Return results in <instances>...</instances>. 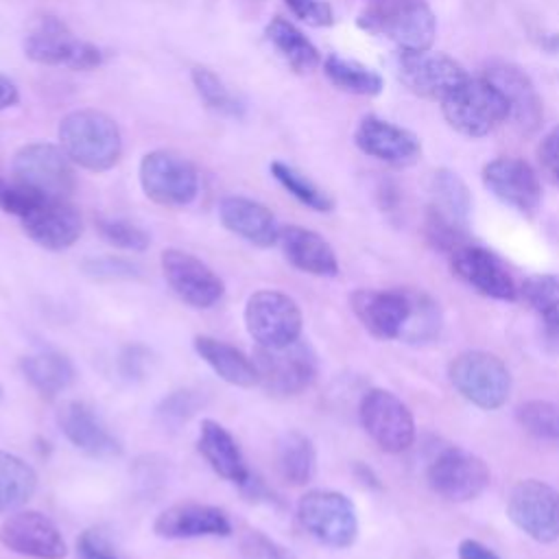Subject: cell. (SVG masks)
Segmentation results:
<instances>
[{
  "label": "cell",
  "instance_id": "cell-53",
  "mask_svg": "<svg viewBox=\"0 0 559 559\" xmlns=\"http://www.w3.org/2000/svg\"><path fill=\"white\" fill-rule=\"evenodd\" d=\"M380 192H382V194H380L382 199H389V197H391V194H384V190H380ZM395 199H397V194H393L391 201H382V207H393V205H395Z\"/></svg>",
  "mask_w": 559,
  "mask_h": 559
},
{
  "label": "cell",
  "instance_id": "cell-35",
  "mask_svg": "<svg viewBox=\"0 0 559 559\" xmlns=\"http://www.w3.org/2000/svg\"><path fill=\"white\" fill-rule=\"evenodd\" d=\"M271 175L288 194H293L306 207H310L314 212H332L334 199L325 190H321L312 179H308L304 173H299L297 168H293L284 162H271Z\"/></svg>",
  "mask_w": 559,
  "mask_h": 559
},
{
  "label": "cell",
  "instance_id": "cell-4",
  "mask_svg": "<svg viewBox=\"0 0 559 559\" xmlns=\"http://www.w3.org/2000/svg\"><path fill=\"white\" fill-rule=\"evenodd\" d=\"M253 362L258 369V384L277 397L304 393L319 373L317 354L301 336L284 347H258Z\"/></svg>",
  "mask_w": 559,
  "mask_h": 559
},
{
  "label": "cell",
  "instance_id": "cell-13",
  "mask_svg": "<svg viewBox=\"0 0 559 559\" xmlns=\"http://www.w3.org/2000/svg\"><path fill=\"white\" fill-rule=\"evenodd\" d=\"M397 76L413 94L430 100H443L469 74L456 59L428 48L400 50Z\"/></svg>",
  "mask_w": 559,
  "mask_h": 559
},
{
  "label": "cell",
  "instance_id": "cell-51",
  "mask_svg": "<svg viewBox=\"0 0 559 559\" xmlns=\"http://www.w3.org/2000/svg\"><path fill=\"white\" fill-rule=\"evenodd\" d=\"M17 100H20L17 85L9 76L0 74V111L17 105Z\"/></svg>",
  "mask_w": 559,
  "mask_h": 559
},
{
  "label": "cell",
  "instance_id": "cell-16",
  "mask_svg": "<svg viewBox=\"0 0 559 559\" xmlns=\"http://www.w3.org/2000/svg\"><path fill=\"white\" fill-rule=\"evenodd\" d=\"M485 188L504 205L533 216L542 203V181L535 168L520 157H496L483 166Z\"/></svg>",
  "mask_w": 559,
  "mask_h": 559
},
{
  "label": "cell",
  "instance_id": "cell-20",
  "mask_svg": "<svg viewBox=\"0 0 559 559\" xmlns=\"http://www.w3.org/2000/svg\"><path fill=\"white\" fill-rule=\"evenodd\" d=\"M20 223L24 234L48 251L70 249L83 234V218L68 199H44Z\"/></svg>",
  "mask_w": 559,
  "mask_h": 559
},
{
  "label": "cell",
  "instance_id": "cell-18",
  "mask_svg": "<svg viewBox=\"0 0 559 559\" xmlns=\"http://www.w3.org/2000/svg\"><path fill=\"white\" fill-rule=\"evenodd\" d=\"M450 266L461 282L485 297L500 301H513L518 297V286L507 266L491 251L478 245L465 242L454 249L450 253Z\"/></svg>",
  "mask_w": 559,
  "mask_h": 559
},
{
  "label": "cell",
  "instance_id": "cell-38",
  "mask_svg": "<svg viewBox=\"0 0 559 559\" xmlns=\"http://www.w3.org/2000/svg\"><path fill=\"white\" fill-rule=\"evenodd\" d=\"M515 419L524 432L559 443V404L548 400H528L518 406Z\"/></svg>",
  "mask_w": 559,
  "mask_h": 559
},
{
  "label": "cell",
  "instance_id": "cell-9",
  "mask_svg": "<svg viewBox=\"0 0 559 559\" xmlns=\"http://www.w3.org/2000/svg\"><path fill=\"white\" fill-rule=\"evenodd\" d=\"M297 518L321 544L347 548L358 535V515L352 500L332 489H312L299 498Z\"/></svg>",
  "mask_w": 559,
  "mask_h": 559
},
{
  "label": "cell",
  "instance_id": "cell-17",
  "mask_svg": "<svg viewBox=\"0 0 559 559\" xmlns=\"http://www.w3.org/2000/svg\"><path fill=\"white\" fill-rule=\"evenodd\" d=\"M0 544L11 552L33 559H63L66 539L57 524L39 511H13L0 524Z\"/></svg>",
  "mask_w": 559,
  "mask_h": 559
},
{
  "label": "cell",
  "instance_id": "cell-29",
  "mask_svg": "<svg viewBox=\"0 0 559 559\" xmlns=\"http://www.w3.org/2000/svg\"><path fill=\"white\" fill-rule=\"evenodd\" d=\"M20 369L26 382L44 397L59 395L61 391L72 386L76 378L72 360L66 354L52 349L24 356L20 360Z\"/></svg>",
  "mask_w": 559,
  "mask_h": 559
},
{
  "label": "cell",
  "instance_id": "cell-8",
  "mask_svg": "<svg viewBox=\"0 0 559 559\" xmlns=\"http://www.w3.org/2000/svg\"><path fill=\"white\" fill-rule=\"evenodd\" d=\"M301 310L286 293L255 290L245 304V328L258 347H284L301 336Z\"/></svg>",
  "mask_w": 559,
  "mask_h": 559
},
{
  "label": "cell",
  "instance_id": "cell-15",
  "mask_svg": "<svg viewBox=\"0 0 559 559\" xmlns=\"http://www.w3.org/2000/svg\"><path fill=\"white\" fill-rule=\"evenodd\" d=\"M159 266L170 290L192 308H212L225 293L223 280L203 260L183 249H164Z\"/></svg>",
  "mask_w": 559,
  "mask_h": 559
},
{
  "label": "cell",
  "instance_id": "cell-48",
  "mask_svg": "<svg viewBox=\"0 0 559 559\" xmlns=\"http://www.w3.org/2000/svg\"><path fill=\"white\" fill-rule=\"evenodd\" d=\"M146 349L140 345L127 347V352L120 356V371L124 378H142L144 367H146Z\"/></svg>",
  "mask_w": 559,
  "mask_h": 559
},
{
  "label": "cell",
  "instance_id": "cell-33",
  "mask_svg": "<svg viewBox=\"0 0 559 559\" xmlns=\"http://www.w3.org/2000/svg\"><path fill=\"white\" fill-rule=\"evenodd\" d=\"M323 74L334 87L356 96H378L384 87V81L376 70L334 52L323 59Z\"/></svg>",
  "mask_w": 559,
  "mask_h": 559
},
{
  "label": "cell",
  "instance_id": "cell-49",
  "mask_svg": "<svg viewBox=\"0 0 559 559\" xmlns=\"http://www.w3.org/2000/svg\"><path fill=\"white\" fill-rule=\"evenodd\" d=\"M103 63V52L98 46L90 44V41H83L76 57L72 59L70 63V70H76V72H87V70H94Z\"/></svg>",
  "mask_w": 559,
  "mask_h": 559
},
{
  "label": "cell",
  "instance_id": "cell-14",
  "mask_svg": "<svg viewBox=\"0 0 559 559\" xmlns=\"http://www.w3.org/2000/svg\"><path fill=\"white\" fill-rule=\"evenodd\" d=\"M483 76L502 94L513 129L520 135L537 133L544 120V105L531 76L520 66L502 59L489 61Z\"/></svg>",
  "mask_w": 559,
  "mask_h": 559
},
{
  "label": "cell",
  "instance_id": "cell-32",
  "mask_svg": "<svg viewBox=\"0 0 559 559\" xmlns=\"http://www.w3.org/2000/svg\"><path fill=\"white\" fill-rule=\"evenodd\" d=\"M37 489V472L20 456L0 450V513L17 511Z\"/></svg>",
  "mask_w": 559,
  "mask_h": 559
},
{
  "label": "cell",
  "instance_id": "cell-27",
  "mask_svg": "<svg viewBox=\"0 0 559 559\" xmlns=\"http://www.w3.org/2000/svg\"><path fill=\"white\" fill-rule=\"evenodd\" d=\"M197 448H199L201 456L207 461V465L221 478L236 483L240 487L251 478V472L245 465V459H242V452H240L236 439L218 421H214V419L201 421Z\"/></svg>",
  "mask_w": 559,
  "mask_h": 559
},
{
  "label": "cell",
  "instance_id": "cell-1",
  "mask_svg": "<svg viewBox=\"0 0 559 559\" xmlns=\"http://www.w3.org/2000/svg\"><path fill=\"white\" fill-rule=\"evenodd\" d=\"M57 135L70 162L85 170L105 173L122 157L120 129L105 111L74 109L61 118Z\"/></svg>",
  "mask_w": 559,
  "mask_h": 559
},
{
  "label": "cell",
  "instance_id": "cell-44",
  "mask_svg": "<svg viewBox=\"0 0 559 559\" xmlns=\"http://www.w3.org/2000/svg\"><path fill=\"white\" fill-rule=\"evenodd\" d=\"M242 559H293L286 548L260 531H247L240 539Z\"/></svg>",
  "mask_w": 559,
  "mask_h": 559
},
{
  "label": "cell",
  "instance_id": "cell-3",
  "mask_svg": "<svg viewBox=\"0 0 559 559\" xmlns=\"http://www.w3.org/2000/svg\"><path fill=\"white\" fill-rule=\"evenodd\" d=\"M441 111L445 122L467 138H483L509 120L502 94L485 76H467L441 100Z\"/></svg>",
  "mask_w": 559,
  "mask_h": 559
},
{
  "label": "cell",
  "instance_id": "cell-52",
  "mask_svg": "<svg viewBox=\"0 0 559 559\" xmlns=\"http://www.w3.org/2000/svg\"><path fill=\"white\" fill-rule=\"evenodd\" d=\"M354 472H356V476L362 480V485L373 487V489H380V480H378V476H376L369 467H365L362 463H358V465L354 467Z\"/></svg>",
  "mask_w": 559,
  "mask_h": 559
},
{
  "label": "cell",
  "instance_id": "cell-10",
  "mask_svg": "<svg viewBox=\"0 0 559 559\" xmlns=\"http://www.w3.org/2000/svg\"><path fill=\"white\" fill-rule=\"evenodd\" d=\"M507 515L539 544L559 539V491L544 480L524 478L515 483L507 498Z\"/></svg>",
  "mask_w": 559,
  "mask_h": 559
},
{
  "label": "cell",
  "instance_id": "cell-36",
  "mask_svg": "<svg viewBox=\"0 0 559 559\" xmlns=\"http://www.w3.org/2000/svg\"><path fill=\"white\" fill-rule=\"evenodd\" d=\"M522 297L548 328L559 332V275L539 273L526 277Z\"/></svg>",
  "mask_w": 559,
  "mask_h": 559
},
{
  "label": "cell",
  "instance_id": "cell-54",
  "mask_svg": "<svg viewBox=\"0 0 559 559\" xmlns=\"http://www.w3.org/2000/svg\"><path fill=\"white\" fill-rule=\"evenodd\" d=\"M0 397H2V389H0Z\"/></svg>",
  "mask_w": 559,
  "mask_h": 559
},
{
  "label": "cell",
  "instance_id": "cell-22",
  "mask_svg": "<svg viewBox=\"0 0 559 559\" xmlns=\"http://www.w3.org/2000/svg\"><path fill=\"white\" fill-rule=\"evenodd\" d=\"M153 531L164 539H194V537H227L231 522L223 509L199 502H179L164 509Z\"/></svg>",
  "mask_w": 559,
  "mask_h": 559
},
{
  "label": "cell",
  "instance_id": "cell-45",
  "mask_svg": "<svg viewBox=\"0 0 559 559\" xmlns=\"http://www.w3.org/2000/svg\"><path fill=\"white\" fill-rule=\"evenodd\" d=\"M295 17L310 26H330L334 22L332 7L325 0H284Z\"/></svg>",
  "mask_w": 559,
  "mask_h": 559
},
{
  "label": "cell",
  "instance_id": "cell-39",
  "mask_svg": "<svg viewBox=\"0 0 559 559\" xmlns=\"http://www.w3.org/2000/svg\"><path fill=\"white\" fill-rule=\"evenodd\" d=\"M411 293V319L402 332V338L413 341V343H421V341H430L432 336L439 334V308L437 304L424 295V293Z\"/></svg>",
  "mask_w": 559,
  "mask_h": 559
},
{
  "label": "cell",
  "instance_id": "cell-43",
  "mask_svg": "<svg viewBox=\"0 0 559 559\" xmlns=\"http://www.w3.org/2000/svg\"><path fill=\"white\" fill-rule=\"evenodd\" d=\"M83 273L92 280H135L142 275V269L127 258L103 255L85 260Z\"/></svg>",
  "mask_w": 559,
  "mask_h": 559
},
{
  "label": "cell",
  "instance_id": "cell-42",
  "mask_svg": "<svg viewBox=\"0 0 559 559\" xmlns=\"http://www.w3.org/2000/svg\"><path fill=\"white\" fill-rule=\"evenodd\" d=\"M46 197L33 192L31 188L22 186L15 179H7L0 175V210L7 214H13L17 218L26 216L39 201Z\"/></svg>",
  "mask_w": 559,
  "mask_h": 559
},
{
  "label": "cell",
  "instance_id": "cell-2",
  "mask_svg": "<svg viewBox=\"0 0 559 559\" xmlns=\"http://www.w3.org/2000/svg\"><path fill=\"white\" fill-rule=\"evenodd\" d=\"M356 24L391 39L400 50H428L437 35V20L426 0H365Z\"/></svg>",
  "mask_w": 559,
  "mask_h": 559
},
{
  "label": "cell",
  "instance_id": "cell-6",
  "mask_svg": "<svg viewBox=\"0 0 559 559\" xmlns=\"http://www.w3.org/2000/svg\"><path fill=\"white\" fill-rule=\"evenodd\" d=\"M138 175L146 199L162 207L190 205L199 194L197 166L175 151L157 148L146 153L140 159Z\"/></svg>",
  "mask_w": 559,
  "mask_h": 559
},
{
  "label": "cell",
  "instance_id": "cell-37",
  "mask_svg": "<svg viewBox=\"0 0 559 559\" xmlns=\"http://www.w3.org/2000/svg\"><path fill=\"white\" fill-rule=\"evenodd\" d=\"M192 85L199 94V98L205 103L207 109L221 114V116H229V118H242L245 116V107L236 100V96L225 87V83L210 70L203 66L192 68Z\"/></svg>",
  "mask_w": 559,
  "mask_h": 559
},
{
  "label": "cell",
  "instance_id": "cell-12",
  "mask_svg": "<svg viewBox=\"0 0 559 559\" xmlns=\"http://www.w3.org/2000/svg\"><path fill=\"white\" fill-rule=\"evenodd\" d=\"M426 478L437 496L450 502H469L487 489L491 474L480 456L454 445L437 454Z\"/></svg>",
  "mask_w": 559,
  "mask_h": 559
},
{
  "label": "cell",
  "instance_id": "cell-21",
  "mask_svg": "<svg viewBox=\"0 0 559 559\" xmlns=\"http://www.w3.org/2000/svg\"><path fill=\"white\" fill-rule=\"evenodd\" d=\"M354 142L365 155L389 166H411L421 155V142L413 131L373 114L365 116L358 122L354 131Z\"/></svg>",
  "mask_w": 559,
  "mask_h": 559
},
{
  "label": "cell",
  "instance_id": "cell-19",
  "mask_svg": "<svg viewBox=\"0 0 559 559\" xmlns=\"http://www.w3.org/2000/svg\"><path fill=\"white\" fill-rule=\"evenodd\" d=\"M349 306L362 328L382 341L402 338V332L411 319L408 290L358 288L349 295Z\"/></svg>",
  "mask_w": 559,
  "mask_h": 559
},
{
  "label": "cell",
  "instance_id": "cell-28",
  "mask_svg": "<svg viewBox=\"0 0 559 559\" xmlns=\"http://www.w3.org/2000/svg\"><path fill=\"white\" fill-rule=\"evenodd\" d=\"M192 347L201 356V360L227 384L245 386V389L258 384L255 362L238 347L207 334L194 336Z\"/></svg>",
  "mask_w": 559,
  "mask_h": 559
},
{
  "label": "cell",
  "instance_id": "cell-24",
  "mask_svg": "<svg viewBox=\"0 0 559 559\" xmlns=\"http://www.w3.org/2000/svg\"><path fill=\"white\" fill-rule=\"evenodd\" d=\"M218 218L227 231L260 249L273 247L280 238V225L275 221V214L266 205L249 197H223L218 203Z\"/></svg>",
  "mask_w": 559,
  "mask_h": 559
},
{
  "label": "cell",
  "instance_id": "cell-7",
  "mask_svg": "<svg viewBox=\"0 0 559 559\" xmlns=\"http://www.w3.org/2000/svg\"><path fill=\"white\" fill-rule=\"evenodd\" d=\"M13 179L46 199H68L74 192V168L59 144L28 142L11 162Z\"/></svg>",
  "mask_w": 559,
  "mask_h": 559
},
{
  "label": "cell",
  "instance_id": "cell-34",
  "mask_svg": "<svg viewBox=\"0 0 559 559\" xmlns=\"http://www.w3.org/2000/svg\"><path fill=\"white\" fill-rule=\"evenodd\" d=\"M432 207L454 221L461 227H467L472 212V194L465 181L448 168H439L432 175Z\"/></svg>",
  "mask_w": 559,
  "mask_h": 559
},
{
  "label": "cell",
  "instance_id": "cell-26",
  "mask_svg": "<svg viewBox=\"0 0 559 559\" xmlns=\"http://www.w3.org/2000/svg\"><path fill=\"white\" fill-rule=\"evenodd\" d=\"M277 242L288 264L301 273L317 277H334L338 273L336 253L321 234L301 225H284L280 227Z\"/></svg>",
  "mask_w": 559,
  "mask_h": 559
},
{
  "label": "cell",
  "instance_id": "cell-41",
  "mask_svg": "<svg viewBox=\"0 0 559 559\" xmlns=\"http://www.w3.org/2000/svg\"><path fill=\"white\" fill-rule=\"evenodd\" d=\"M199 406L201 397L197 395V391L179 389L159 402L157 419L162 421V426H181L199 411Z\"/></svg>",
  "mask_w": 559,
  "mask_h": 559
},
{
  "label": "cell",
  "instance_id": "cell-46",
  "mask_svg": "<svg viewBox=\"0 0 559 559\" xmlns=\"http://www.w3.org/2000/svg\"><path fill=\"white\" fill-rule=\"evenodd\" d=\"M76 550L81 559H120L118 552L107 542V537L96 528H87L79 535Z\"/></svg>",
  "mask_w": 559,
  "mask_h": 559
},
{
  "label": "cell",
  "instance_id": "cell-31",
  "mask_svg": "<svg viewBox=\"0 0 559 559\" xmlns=\"http://www.w3.org/2000/svg\"><path fill=\"white\" fill-rule=\"evenodd\" d=\"M277 472L284 483L299 487L312 480L317 472V450L310 437L288 430L277 443Z\"/></svg>",
  "mask_w": 559,
  "mask_h": 559
},
{
  "label": "cell",
  "instance_id": "cell-23",
  "mask_svg": "<svg viewBox=\"0 0 559 559\" xmlns=\"http://www.w3.org/2000/svg\"><path fill=\"white\" fill-rule=\"evenodd\" d=\"M57 426L63 437L87 456L109 459L122 452L118 439L103 426L94 408L81 400H68L59 406Z\"/></svg>",
  "mask_w": 559,
  "mask_h": 559
},
{
  "label": "cell",
  "instance_id": "cell-5",
  "mask_svg": "<svg viewBox=\"0 0 559 559\" xmlns=\"http://www.w3.org/2000/svg\"><path fill=\"white\" fill-rule=\"evenodd\" d=\"M448 376L467 402L485 411L500 408L511 393L509 367L491 352L472 349L459 354L450 362Z\"/></svg>",
  "mask_w": 559,
  "mask_h": 559
},
{
  "label": "cell",
  "instance_id": "cell-30",
  "mask_svg": "<svg viewBox=\"0 0 559 559\" xmlns=\"http://www.w3.org/2000/svg\"><path fill=\"white\" fill-rule=\"evenodd\" d=\"M264 35L293 72L310 74L319 68L321 55L317 46L293 22L277 15L266 24Z\"/></svg>",
  "mask_w": 559,
  "mask_h": 559
},
{
  "label": "cell",
  "instance_id": "cell-50",
  "mask_svg": "<svg viewBox=\"0 0 559 559\" xmlns=\"http://www.w3.org/2000/svg\"><path fill=\"white\" fill-rule=\"evenodd\" d=\"M459 559H500V557L478 539H463L459 544Z\"/></svg>",
  "mask_w": 559,
  "mask_h": 559
},
{
  "label": "cell",
  "instance_id": "cell-25",
  "mask_svg": "<svg viewBox=\"0 0 559 559\" xmlns=\"http://www.w3.org/2000/svg\"><path fill=\"white\" fill-rule=\"evenodd\" d=\"M83 39H79L70 26L57 15H37L24 33V55L41 66L70 68Z\"/></svg>",
  "mask_w": 559,
  "mask_h": 559
},
{
  "label": "cell",
  "instance_id": "cell-40",
  "mask_svg": "<svg viewBox=\"0 0 559 559\" xmlns=\"http://www.w3.org/2000/svg\"><path fill=\"white\" fill-rule=\"evenodd\" d=\"M96 229L105 242L124 251H144L151 245V236L140 225L124 218L98 216Z\"/></svg>",
  "mask_w": 559,
  "mask_h": 559
},
{
  "label": "cell",
  "instance_id": "cell-47",
  "mask_svg": "<svg viewBox=\"0 0 559 559\" xmlns=\"http://www.w3.org/2000/svg\"><path fill=\"white\" fill-rule=\"evenodd\" d=\"M537 157L546 175H550L559 183V124L542 138L537 146Z\"/></svg>",
  "mask_w": 559,
  "mask_h": 559
},
{
  "label": "cell",
  "instance_id": "cell-11",
  "mask_svg": "<svg viewBox=\"0 0 559 559\" xmlns=\"http://www.w3.org/2000/svg\"><path fill=\"white\" fill-rule=\"evenodd\" d=\"M360 424L384 452L397 454L415 439V419L408 406L386 389H369L360 400Z\"/></svg>",
  "mask_w": 559,
  "mask_h": 559
}]
</instances>
